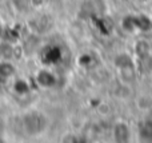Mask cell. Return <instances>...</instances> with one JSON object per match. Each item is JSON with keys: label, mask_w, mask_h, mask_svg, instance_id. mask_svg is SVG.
Instances as JSON below:
<instances>
[{"label": "cell", "mask_w": 152, "mask_h": 143, "mask_svg": "<svg viewBox=\"0 0 152 143\" xmlns=\"http://www.w3.org/2000/svg\"><path fill=\"white\" fill-rule=\"evenodd\" d=\"M12 67L11 66H8V64H1V67H0V72H1L3 75H10V74H12Z\"/></svg>", "instance_id": "6"}, {"label": "cell", "mask_w": 152, "mask_h": 143, "mask_svg": "<svg viewBox=\"0 0 152 143\" xmlns=\"http://www.w3.org/2000/svg\"><path fill=\"white\" fill-rule=\"evenodd\" d=\"M37 82H39L42 86H44V87H50V86H52L53 83H55V78L52 76L51 72L42 71V72H39V75H37Z\"/></svg>", "instance_id": "5"}, {"label": "cell", "mask_w": 152, "mask_h": 143, "mask_svg": "<svg viewBox=\"0 0 152 143\" xmlns=\"http://www.w3.org/2000/svg\"><path fill=\"white\" fill-rule=\"evenodd\" d=\"M139 135L143 141H152V120H145V122L140 123Z\"/></svg>", "instance_id": "4"}, {"label": "cell", "mask_w": 152, "mask_h": 143, "mask_svg": "<svg viewBox=\"0 0 152 143\" xmlns=\"http://www.w3.org/2000/svg\"><path fill=\"white\" fill-rule=\"evenodd\" d=\"M137 55H139V63L137 68L143 74H151L152 72V55L150 52V47L147 43L142 42L137 44Z\"/></svg>", "instance_id": "1"}, {"label": "cell", "mask_w": 152, "mask_h": 143, "mask_svg": "<svg viewBox=\"0 0 152 143\" xmlns=\"http://www.w3.org/2000/svg\"><path fill=\"white\" fill-rule=\"evenodd\" d=\"M113 138L116 142H127L129 139V128L126 123H118L113 127Z\"/></svg>", "instance_id": "3"}, {"label": "cell", "mask_w": 152, "mask_h": 143, "mask_svg": "<svg viewBox=\"0 0 152 143\" xmlns=\"http://www.w3.org/2000/svg\"><path fill=\"white\" fill-rule=\"evenodd\" d=\"M24 123H26V128L29 133H39L45 126V120L43 119L42 115L37 114L27 115L26 119H24Z\"/></svg>", "instance_id": "2"}]
</instances>
